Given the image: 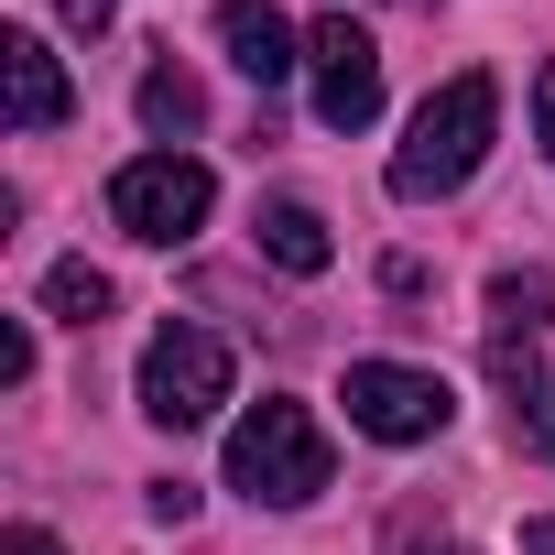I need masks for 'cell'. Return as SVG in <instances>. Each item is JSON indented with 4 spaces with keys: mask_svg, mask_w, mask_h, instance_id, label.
Listing matches in <instances>:
<instances>
[{
    "mask_svg": "<svg viewBox=\"0 0 555 555\" xmlns=\"http://www.w3.org/2000/svg\"><path fill=\"white\" fill-rule=\"evenodd\" d=\"M490 131H501V88H490L479 66H468V77H447V88L414 109L403 153H392V196H403V207H425V196H457V185L479 175Z\"/></svg>",
    "mask_w": 555,
    "mask_h": 555,
    "instance_id": "1",
    "label": "cell"
},
{
    "mask_svg": "<svg viewBox=\"0 0 555 555\" xmlns=\"http://www.w3.org/2000/svg\"><path fill=\"white\" fill-rule=\"evenodd\" d=\"M327 425L306 414V403H250L240 425H229V490L240 501H261V512H306L317 490H327Z\"/></svg>",
    "mask_w": 555,
    "mask_h": 555,
    "instance_id": "2",
    "label": "cell"
},
{
    "mask_svg": "<svg viewBox=\"0 0 555 555\" xmlns=\"http://www.w3.org/2000/svg\"><path fill=\"white\" fill-rule=\"evenodd\" d=\"M207 207H218V175H207L196 153H142V164H120V175H109V218H120L131 240H153V250L196 240V229H207Z\"/></svg>",
    "mask_w": 555,
    "mask_h": 555,
    "instance_id": "3",
    "label": "cell"
},
{
    "mask_svg": "<svg viewBox=\"0 0 555 555\" xmlns=\"http://www.w3.org/2000/svg\"><path fill=\"white\" fill-rule=\"evenodd\" d=\"M229 403V338H207V327H153V349H142V414L164 425V436H196L207 414Z\"/></svg>",
    "mask_w": 555,
    "mask_h": 555,
    "instance_id": "4",
    "label": "cell"
},
{
    "mask_svg": "<svg viewBox=\"0 0 555 555\" xmlns=\"http://www.w3.org/2000/svg\"><path fill=\"white\" fill-rule=\"evenodd\" d=\"M338 403H349V425L382 436V447H425V436H447V414H457V392H447L436 371H403V360H360Z\"/></svg>",
    "mask_w": 555,
    "mask_h": 555,
    "instance_id": "5",
    "label": "cell"
},
{
    "mask_svg": "<svg viewBox=\"0 0 555 555\" xmlns=\"http://www.w3.org/2000/svg\"><path fill=\"white\" fill-rule=\"evenodd\" d=\"M306 55H317V120H327V131H371V120H382V44H371L349 12H327V23L306 34Z\"/></svg>",
    "mask_w": 555,
    "mask_h": 555,
    "instance_id": "6",
    "label": "cell"
},
{
    "mask_svg": "<svg viewBox=\"0 0 555 555\" xmlns=\"http://www.w3.org/2000/svg\"><path fill=\"white\" fill-rule=\"evenodd\" d=\"M218 44H229V66H240L250 88H284V77L306 66V34L272 12V0H229V12H218Z\"/></svg>",
    "mask_w": 555,
    "mask_h": 555,
    "instance_id": "7",
    "label": "cell"
},
{
    "mask_svg": "<svg viewBox=\"0 0 555 555\" xmlns=\"http://www.w3.org/2000/svg\"><path fill=\"white\" fill-rule=\"evenodd\" d=\"M0 88H12V131L66 120V66L44 55V34H0Z\"/></svg>",
    "mask_w": 555,
    "mask_h": 555,
    "instance_id": "8",
    "label": "cell"
},
{
    "mask_svg": "<svg viewBox=\"0 0 555 555\" xmlns=\"http://www.w3.org/2000/svg\"><path fill=\"white\" fill-rule=\"evenodd\" d=\"M250 240H261V261H284V272H327V261H338V240H327V218H317L306 196H272V207L250 218Z\"/></svg>",
    "mask_w": 555,
    "mask_h": 555,
    "instance_id": "9",
    "label": "cell"
},
{
    "mask_svg": "<svg viewBox=\"0 0 555 555\" xmlns=\"http://www.w3.org/2000/svg\"><path fill=\"white\" fill-rule=\"evenodd\" d=\"M196 120H207V88H196V77H185L175 55H164V66H142V131H164V142H185Z\"/></svg>",
    "mask_w": 555,
    "mask_h": 555,
    "instance_id": "10",
    "label": "cell"
},
{
    "mask_svg": "<svg viewBox=\"0 0 555 555\" xmlns=\"http://www.w3.org/2000/svg\"><path fill=\"white\" fill-rule=\"evenodd\" d=\"M109 306H120V295H109L99 261H55V272H44V317H55V327H99Z\"/></svg>",
    "mask_w": 555,
    "mask_h": 555,
    "instance_id": "11",
    "label": "cell"
},
{
    "mask_svg": "<svg viewBox=\"0 0 555 555\" xmlns=\"http://www.w3.org/2000/svg\"><path fill=\"white\" fill-rule=\"evenodd\" d=\"M512 436H522V447L555 468V371H544V382H522V414H512Z\"/></svg>",
    "mask_w": 555,
    "mask_h": 555,
    "instance_id": "12",
    "label": "cell"
},
{
    "mask_svg": "<svg viewBox=\"0 0 555 555\" xmlns=\"http://www.w3.org/2000/svg\"><path fill=\"white\" fill-rule=\"evenodd\" d=\"M0 382H34V327H23V317L0 327Z\"/></svg>",
    "mask_w": 555,
    "mask_h": 555,
    "instance_id": "13",
    "label": "cell"
},
{
    "mask_svg": "<svg viewBox=\"0 0 555 555\" xmlns=\"http://www.w3.org/2000/svg\"><path fill=\"white\" fill-rule=\"evenodd\" d=\"M55 12H66L77 34H109V12H120V0H55Z\"/></svg>",
    "mask_w": 555,
    "mask_h": 555,
    "instance_id": "14",
    "label": "cell"
},
{
    "mask_svg": "<svg viewBox=\"0 0 555 555\" xmlns=\"http://www.w3.org/2000/svg\"><path fill=\"white\" fill-rule=\"evenodd\" d=\"M533 131H544V153H555V66L533 77Z\"/></svg>",
    "mask_w": 555,
    "mask_h": 555,
    "instance_id": "15",
    "label": "cell"
},
{
    "mask_svg": "<svg viewBox=\"0 0 555 555\" xmlns=\"http://www.w3.org/2000/svg\"><path fill=\"white\" fill-rule=\"evenodd\" d=\"M0 555H66V544H55V533H34V522H23V533H12V544H0Z\"/></svg>",
    "mask_w": 555,
    "mask_h": 555,
    "instance_id": "16",
    "label": "cell"
},
{
    "mask_svg": "<svg viewBox=\"0 0 555 555\" xmlns=\"http://www.w3.org/2000/svg\"><path fill=\"white\" fill-rule=\"evenodd\" d=\"M522 555H555V512H533V522H522Z\"/></svg>",
    "mask_w": 555,
    "mask_h": 555,
    "instance_id": "17",
    "label": "cell"
},
{
    "mask_svg": "<svg viewBox=\"0 0 555 555\" xmlns=\"http://www.w3.org/2000/svg\"><path fill=\"white\" fill-rule=\"evenodd\" d=\"M403 555H468V544H425V533H403Z\"/></svg>",
    "mask_w": 555,
    "mask_h": 555,
    "instance_id": "18",
    "label": "cell"
}]
</instances>
